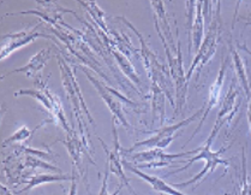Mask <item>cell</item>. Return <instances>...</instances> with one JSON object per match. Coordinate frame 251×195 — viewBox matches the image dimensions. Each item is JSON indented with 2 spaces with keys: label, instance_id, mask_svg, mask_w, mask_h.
Returning <instances> with one entry per match:
<instances>
[{
  "label": "cell",
  "instance_id": "1",
  "mask_svg": "<svg viewBox=\"0 0 251 195\" xmlns=\"http://www.w3.org/2000/svg\"><path fill=\"white\" fill-rule=\"evenodd\" d=\"M118 21L124 22L125 26L129 27L130 29L136 34L141 42V49L138 51L141 58L143 60V65L146 68L147 74H148L149 80H151V85L154 87H159L162 92L166 95L167 100L171 103V106L173 109L176 108V88L175 84L172 81V76H171L170 69H167L164 64H161L157 59L155 52L149 47L148 42L146 41L142 34L133 27L129 21L125 17H118Z\"/></svg>",
  "mask_w": 251,
  "mask_h": 195
},
{
  "label": "cell",
  "instance_id": "2",
  "mask_svg": "<svg viewBox=\"0 0 251 195\" xmlns=\"http://www.w3.org/2000/svg\"><path fill=\"white\" fill-rule=\"evenodd\" d=\"M57 60H58V65H59V69H60L61 81H63V85H64V89H65L66 97H68L69 100H70L72 111H74L75 117H76L77 122H78V134L81 136L84 146L87 147L89 153L92 154L93 149H92V146H90L89 135H87V123H85L83 117H82V111H83L88 116V121H89L90 124L95 127L94 118H93L88 106L85 105L83 94H82L78 82H77L75 69H71V66L69 65L65 58L61 57L59 53H57Z\"/></svg>",
  "mask_w": 251,
  "mask_h": 195
},
{
  "label": "cell",
  "instance_id": "3",
  "mask_svg": "<svg viewBox=\"0 0 251 195\" xmlns=\"http://www.w3.org/2000/svg\"><path fill=\"white\" fill-rule=\"evenodd\" d=\"M233 143V142H232ZM232 143H228L227 146H224L221 147L219 151H212V146L210 145H205L203 143L201 147H199L197 148V154L195 157H192V158L188 159V162H186V164L184 165L183 167H179V169L172 171V172H168L167 173V177L168 176H172V175H177V173L181 172V171L186 170L188 169L190 165L194 164V163L196 162H201V160H204L205 164H204V167L200 171L199 173H197L196 176H195L194 178H190L189 181H186V182H183V183H178V184H173V187L175 188H186V187H190V186H200V183L202 182V181H204V178L207 177L208 175H210L212 172H214L216 167H219V165H223L224 167H225L226 170H227L228 167V164L229 162L228 160H225L223 158V154L225 153L226 151L229 148V147L232 146Z\"/></svg>",
  "mask_w": 251,
  "mask_h": 195
},
{
  "label": "cell",
  "instance_id": "4",
  "mask_svg": "<svg viewBox=\"0 0 251 195\" xmlns=\"http://www.w3.org/2000/svg\"><path fill=\"white\" fill-rule=\"evenodd\" d=\"M220 1L216 2L215 15L214 17H212V20H210L209 29H208L207 34H205L203 41H202L201 47L197 51L196 57L194 58L190 68H189L188 73H186V80H188V82L190 81V79L195 71H197L196 80H199L202 69H203L204 66L209 63L210 59L214 57L216 49H218L219 41H220L221 27H223V20H221L220 15Z\"/></svg>",
  "mask_w": 251,
  "mask_h": 195
},
{
  "label": "cell",
  "instance_id": "5",
  "mask_svg": "<svg viewBox=\"0 0 251 195\" xmlns=\"http://www.w3.org/2000/svg\"><path fill=\"white\" fill-rule=\"evenodd\" d=\"M176 36H177V51L173 52L166 44L164 45V49L166 51V57L168 61V69H170L171 76H172L173 82H175L176 88V108H175V117L179 116L183 112L184 106L186 103V97H188V85L189 82L186 80V74L184 73L183 65V55H181V45L179 40V30L178 27H176Z\"/></svg>",
  "mask_w": 251,
  "mask_h": 195
},
{
  "label": "cell",
  "instance_id": "6",
  "mask_svg": "<svg viewBox=\"0 0 251 195\" xmlns=\"http://www.w3.org/2000/svg\"><path fill=\"white\" fill-rule=\"evenodd\" d=\"M35 81L34 84L36 85V89H20L15 93V97H20V95H29V97L36 99L40 104H42L45 109L48 111V113L50 114L52 119L57 124H59L63 127V129L65 130L66 134H70L72 132V128L68 124L66 121L65 113H64L63 105H61L59 98L52 93L48 88L47 84L45 81H42L41 77H35Z\"/></svg>",
  "mask_w": 251,
  "mask_h": 195
},
{
  "label": "cell",
  "instance_id": "7",
  "mask_svg": "<svg viewBox=\"0 0 251 195\" xmlns=\"http://www.w3.org/2000/svg\"><path fill=\"white\" fill-rule=\"evenodd\" d=\"M203 111H204L203 106H202L199 111L195 112V113L189 117V118L183 119V121L176 123V124L165 125V127H161L160 129H156L155 133H154V135L151 136L149 139L138 141V142L133 143V145L127 149L122 148V153L129 154L131 153L132 151H135L136 148H141V147H146V148H160V149L167 148V147L173 142V140L179 135V134H176V133L179 132V130L183 129V128L186 127V125L191 124L195 119L202 117Z\"/></svg>",
  "mask_w": 251,
  "mask_h": 195
},
{
  "label": "cell",
  "instance_id": "8",
  "mask_svg": "<svg viewBox=\"0 0 251 195\" xmlns=\"http://www.w3.org/2000/svg\"><path fill=\"white\" fill-rule=\"evenodd\" d=\"M77 66H79V68L82 69L83 74L88 77V80L92 82L93 85L95 87V89L98 90V93L100 94V97L102 98L103 101H105V104L107 105L109 111H111L112 116H113L112 117V119H114V121H118L120 124L124 125L125 128H131L130 123L127 122L126 117H125L124 111H123L122 101H124V103L129 104V105H131V106H136V108H137V104H135L133 101L129 100L127 98H125L124 95L119 94L116 89L108 87V85H106L102 81H100V80L96 79L95 76H93L92 73H90V71L88 70L84 65L79 64V65H77Z\"/></svg>",
  "mask_w": 251,
  "mask_h": 195
},
{
  "label": "cell",
  "instance_id": "9",
  "mask_svg": "<svg viewBox=\"0 0 251 195\" xmlns=\"http://www.w3.org/2000/svg\"><path fill=\"white\" fill-rule=\"evenodd\" d=\"M239 89L240 87L237 85V80L234 79L233 81H232V84H229L227 93H226L225 98H224L223 103H221V108L218 112V116H216L212 133L208 136L207 140L204 141L205 145L212 146L213 141L215 140V138L218 136L219 133H220V130L223 129V125L231 122L232 118L234 117V114L238 112L240 108Z\"/></svg>",
  "mask_w": 251,
  "mask_h": 195
},
{
  "label": "cell",
  "instance_id": "10",
  "mask_svg": "<svg viewBox=\"0 0 251 195\" xmlns=\"http://www.w3.org/2000/svg\"><path fill=\"white\" fill-rule=\"evenodd\" d=\"M197 148L189 152H181V153L170 154L165 152V149L160 148H149L147 151L136 152L130 156L132 164H135L138 169L141 167H148V169H160V167H170L177 158H184L191 154L197 153Z\"/></svg>",
  "mask_w": 251,
  "mask_h": 195
},
{
  "label": "cell",
  "instance_id": "11",
  "mask_svg": "<svg viewBox=\"0 0 251 195\" xmlns=\"http://www.w3.org/2000/svg\"><path fill=\"white\" fill-rule=\"evenodd\" d=\"M41 26L42 22L39 21L36 23V26H34L30 29H24V30L17 31V33L4 34L1 37V52H0L1 59H5V58L9 57L16 50L22 49L25 45L34 42L37 37H45V39H50L57 41L50 34H46L45 31H40L39 28Z\"/></svg>",
  "mask_w": 251,
  "mask_h": 195
},
{
  "label": "cell",
  "instance_id": "12",
  "mask_svg": "<svg viewBox=\"0 0 251 195\" xmlns=\"http://www.w3.org/2000/svg\"><path fill=\"white\" fill-rule=\"evenodd\" d=\"M229 65V57H225L223 60H221V65H220V70H219L218 76H216L215 81L213 82L212 87L209 89V94H208V99L205 101V104L203 105V114L202 117L200 118L199 125H197L196 130L194 132V134L191 135V138L186 141L185 143L183 145V148L188 145L189 142L195 138L200 132H201V128L203 125V123L205 119H207L208 114L210 113V111L220 103V98H221V92H223V87H224V81H225V77H226V73H227V69Z\"/></svg>",
  "mask_w": 251,
  "mask_h": 195
},
{
  "label": "cell",
  "instance_id": "13",
  "mask_svg": "<svg viewBox=\"0 0 251 195\" xmlns=\"http://www.w3.org/2000/svg\"><path fill=\"white\" fill-rule=\"evenodd\" d=\"M112 128H113V141H114V147L112 151L111 149H107V146H106V143L103 142L102 139L98 138L99 141L101 142V145L103 147V151H105L106 154L108 156V170L109 172L114 173V175L119 178L120 181L119 184H123V186L126 187L132 195H137V193L132 189L131 184L129 182V178L126 177V175H125L124 172L125 167L124 165H123V153H122L123 147L120 146L118 132H117L116 129V121H114V119H112Z\"/></svg>",
  "mask_w": 251,
  "mask_h": 195
},
{
  "label": "cell",
  "instance_id": "14",
  "mask_svg": "<svg viewBox=\"0 0 251 195\" xmlns=\"http://www.w3.org/2000/svg\"><path fill=\"white\" fill-rule=\"evenodd\" d=\"M151 7L154 11V21H155V28L161 42H165L171 51H177V42L175 44L173 34L171 30L170 22H168L166 9L164 6V1H151Z\"/></svg>",
  "mask_w": 251,
  "mask_h": 195
},
{
  "label": "cell",
  "instance_id": "15",
  "mask_svg": "<svg viewBox=\"0 0 251 195\" xmlns=\"http://www.w3.org/2000/svg\"><path fill=\"white\" fill-rule=\"evenodd\" d=\"M58 141L64 143V146L68 149L69 154H70L72 159V167H75L76 170H78V173L81 177L85 178V176H87V169L82 167V157H83L84 153L90 156V153L87 149V147L84 146L83 141H82L78 133L72 130L70 134H68V138Z\"/></svg>",
  "mask_w": 251,
  "mask_h": 195
},
{
  "label": "cell",
  "instance_id": "16",
  "mask_svg": "<svg viewBox=\"0 0 251 195\" xmlns=\"http://www.w3.org/2000/svg\"><path fill=\"white\" fill-rule=\"evenodd\" d=\"M123 165H124L125 169L131 171L132 173H135L136 176H138L141 180L146 181V182L151 187V189L155 191L156 193L165 194V195H188V194H184L183 192L179 191V189L175 188L173 184H168L166 181L162 180V178L143 172V171L138 169L135 164H132V163L130 162H126L124 158H123Z\"/></svg>",
  "mask_w": 251,
  "mask_h": 195
},
{
  "label": "cell",
  "instance_id": "17",
  "mask_svg": "<svg viewBox=\"0 0 251 195\" xmlns=\"http://www.w3.org/2000/svg\"><path fill=\"white\" fill-rule=\"evenodd\" d=\"M50 51H52L50 49L41 50L40 52H37L35 56H33L25 65L22 66V68L15 69V70L10 71V73L4 75V76H1V80H4L5 77L9 76V75L18 74V73L25 74L28 77H34V79H35V77H37L36 75L41 73L42 69H44L45 65L47 64V61L50 60Z\"/></svg>",
  "mask_w": 251,
  "mask_h": 195
},
{
  "label": "cell",
  "instance_id": "18",
  "mask_svg": "<svg viewBox=\"0 0 251 195\" xmlns=\"http://www.w3.org/2000/svg\"><path fill=\"white\" fill-rule=\"evenodd\" d=\"M105 46L108 52L114 57L116 64H118L120 70L129 77L130 81H131L132 84H135L136 85H140L141 84L140 77H138L137 73H136L135 68H133V65L131 64V61H130L129 57H127L126 55H124L122 51L117 49L116 46H112V45H106V44Z\"/></svg>",
  "mask_w": 251,
  "mask_h": 195
},
{
  "label": "cell",
  "instance_id": "19",
  "mask_svg": "<svg viewBox=\"0 0 251 195\" xmlns=\"http://www.w3.org/2000/svg\"><path fill=\"white\" fill-rule=\"evenodd\" d=\"M229 52H231L232 58H233V65H234V70H236V80L239 82L240 89L244 90L248 100H250L251 99V87H250L249 79H248V74H247V69H245L244 59H243L242 56L238 53V51L234 49L233 46H229Z\"/></svg>",
  "mask_w": 251,
  "mask_h": 195
},
{
  "label": "cell",
  "instance_id": "20",
  "mask_svg": "<svg viewBox=\"0 0 251 195\" xmlns=\"http://www.w3.org/2000/svg\"><path fill=\"white\" fill-rule=\"evenodd\" d=\"M203 1L196 2V12H195L194 27H192V46L194 51L197 52L201 47L202 41H203V28H204V16L203 11Z\"/></svg>",
  "mask_w": 251,
  "mask_h": 195
},
{
  "label": "cell",
  "instance_id": "21",
  "mask_svg": "<svg viewBox=\"0 0 251 195\" xmlns=\"http://www.w3.org/2000/svg\"><path fill=\"white\" fill-rule=\"evenodd\" d=\"M151 111H153V122L159 119L160 125L165 124V101H166V95L160 89L159 87L151 85Z\"/></svg>",
  "mask_w": 251,
  "mask_h": 195
},
{
  "label": "cell",
  "instance_id": "22",
  "mask_svg": "<svg viewBox=\"0 0 251 195\" xmlns=\"http://www.w3.org/2000/svg\"><path fill=\"white\" fill-rule=\"evenodd\" d=\"M71 175H61V173H54V175H50V173H37V175L31 176L30 180L26 183V186L21 189L18 193H25V192L31 191V189L35 188L39 184L60 182V181H71Z\"/></svg>",
  "mask_w": 251,
  "mask_h": 195
},
{
  "label": "cell",
  "instance_id": "23",
  "mask_svg": "<svg viewBox=\"0 0 251 195\" xmlns=\"http://www.w3.org/2000/svg\"><path fill=\"white\" fill-rule=\"evenodd\" d=\"M239 195H251V184L248 175L245 148L242 149V169L239 173Z\"/></svg>",
  "mask_w": 251,
  "mask_h": 195
},
{
  "label": "cell",
  "instance_id": "24",
  "mask_svg": "<svg viewBox=\"0 0 251 195\" xmlns=\"http://www.w3.org/2000/svg\"><path fill=\"white\" fill-rule=\"evenodd\" d=\"M197 1H185V12H186V27H188L189 36V56L191 57L192 53V27H194V13L196 12Z\"/></svg>",
  "mask_w": 251,
  "mask_h": 195
},
{
  "label": "cell",
  "instance_id": "25",
  "mask_svg": "<svg viewBox=\"0 0 251 195\" xmlns=\"http://www.w3.org/2000/svg\"><path fill=\"white\" fill-rule=\"evenodd\" d=\"M30 136H31V132L25 127V125H24V127L20 128V129H18L15 134L9 136L7 139H5V140L2 141V147H6L7 145H10V143H12V142H18V141L28 140Z\"/></svg>",
  "mask_w": 251,
  "mask_h": 195
},
{
  "label": "cell",
  "instance_id": "26",
  "mask_svg": "<svg viewBox=\"0 0 251 195\" xmlns=\"http://www.w3.org/2000/svg\"><path fill=\"white\" fill-rule=\"evenodd\" d=\"M109 170H106V173H105V177H103L102 180V183H101V189H100V193L99 195H120V192H122L123 189V184H119L118 188H117V191H114L113 194H109L108 193V188H107V182H108V176H109Z\"/></svg>",
  "mask_w": 251,
  "mask_h": 195
},
{
  "label": "cell",
  "instance_id": "27",
  "mask_svg": "<svg viewBox=\"0 0 251 195\" xmlns=\"http://www.w3.org/2000/svg\"><path fill=\"white\" fill-rule=\"evenodd\" d=\"M78 176L79 173L77 172L76 167H72L71 170V186L70 189H69L68 195H77V181H78Z\"/></svg>",
  "mask_w": 251,
  "mask_h": 195
},
{
  "label": "cell",
  "instance_id": "28",
  "mask_svg": "<svg viewBox=\"0 0 251 195\" xmlns=\"http://www.w3.org/2000/svg\"><path fill=\"white\" fill-rule=\"evenodd\" d=\"M237 47H238L240 51H243V52L248 53V55L251 56V50L247 46V44H245V42H243V44H239L238 42V44H237Z\"/></svg>",
  "mask_w": 251,
  "mask_h": 195
},
{
  "label": "cell",
  "instance_id": "29",
  "mask_svg": "<svg viewBox=\"0 0 251 195\" xmlns=\"http://www.w3.org/2000/svg\"><path fill=\"white\" fill-rule=\"evenodd\" d=\"M247 117H248V123H249V128H250V133H251V99L249 100V104H248Z\"/></svg>",
  "mask_w": 251,
  "mask_h": 195
},
{
  "label": "cell",
  "instance_id": "30",
  "mask_svg": "<svg viewBox=\"0 0 251 195\" xmlns=\"http://www.w3.org/2000/svg\"><path fill=\"white\" fill-rule=\"evenodd\" d=\"M1 193H2V195H12L11 193H10L9 189H7L5 186H1Z\"/></svg>",
  "mask_w": 251,
  "mask_h": 195
},
{
  "label": "cell",
  "instance_id": "31",
  "mask_svg": "<svg viewBox=\"0 0 251 195\" xmlns=\"http://www.w3.org/2000/svg\"><path fill=\"white\" fill-rule=\"evenodd\" d=\"M240 20H244L245 22H247V23H245V26H250L251 25V16L250 15L248 16V17H240Z\"/></svg>",
  "mask_w": 251,
  "mask_h": 195
}]
</instances>
